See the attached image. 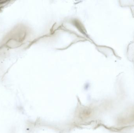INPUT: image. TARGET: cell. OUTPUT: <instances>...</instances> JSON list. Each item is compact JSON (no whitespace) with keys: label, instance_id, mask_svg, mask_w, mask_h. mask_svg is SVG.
Returning <instances> with one entry per match:
<instances>
[]
</instances>
